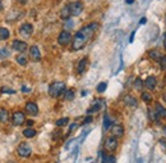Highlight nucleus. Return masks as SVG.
Wrapping results in <instances>:
<instances>
[{
	"label": "nucleus",
	"instance_id": "nucleus-8",
	"mask_svg": "<svg viewBox=\"0 0 166 163\" xmlns=\"http://www.w3.org/2000/svg\"><path fill=\"white\" fill-rule=\"evenodd\" d=\"M33 32V26L31 23H23L19 27V33L20 36H23L24 39H28Z\"/></svg>",
	"mask_w": 166,
	"mask_h": 163
},
{
	"label": "nucleus",
	"instance_id": "nucleus-23",
	"mask_svg": "<svg viewBox=\"0 0 166 163\" xmlns=\"http://www.w3.org/2000/svg\"><path fill=\"white\" fill-rule=\"evenodd\" d=\"M36 130L35 129H31V127H28V129H26L24 131H23V135H24V138H28V139H31V138H35L36 136Z\"/></svg>",
	"mask_w": 166,
	"mask_h": 163
},
{
	"label": "nucleus",
	"instance_id": "nucleus-3",
	"mask_svg": "<svg viewBox=\"0 0 166 163\" xmlns=\"http://www.w3.org/2000/svg\"><path fill=\"white\" fill-rule=\"evenodd\" d=\"M17 153L19 157L28 158V157H31V154H32V148L28 143H20L17 148Z\"/></svg>",
	"mask_w": 166,
	"mask_h": 163
},
{
	"label": "nucleus",
	"instance_id": "nucleus-39",
	"mask_svg": "<svg viewBox=\"0 0 166 163\" xmlns=\"http://www.w3.org/2000/svg\"><path fill=\"white\" fill-rule=\"evenodd\" d=\"M60 134H61L60 131H55V132H54V139H57V136L60 138Z\"/></svg>",
	"mask_w": 166,
	"mask_h": 163
},
{
	"label": "nucleus",
	"instance_id": "nucleus-21",
	"mask_svg": "<svg viewBox=\"0 0 166 163\" xmlns=\"http://www.w3.org/2000/svg\"><path fill=\"white\" fill-rule=\"evenodd\" d=\"M9 36H10V32L8 28L0 27V40H6V39H9Z\"/></svg>",
	"mask_w": 166,
	"mask_h": 163
},
{
	"label": "nucleus",
	"instance_id": "nucleus-17",
	"mask_svg": "<svg viewBox=\"0 0 166 163\" xmlns=\"http://www.w3.org/2000/svg\"><path fill=\"white\" fill-rule=\"evenodd\" d=\"M101 107H102V104H101L100 102H95L93 103V105L91 108H88V111H87V114L88 116H91L92 113H96V112H98L100 109H101Z\"/></svg>",
	"mask_w": 166,
	"mask_h": 163
},
{
	"label": "nucleus",
	"instance_id": "nucleus-11",
	"mask_svg": "<svg viewBox=\"0 0 166 163\" xmlns=\"http://www.w3.org/2000/svg\"><path fill=\"white\" fill-rule=\"evenodd\" d=\"M30 58L32 62H40L41 60V53H40V49L36 46V45H32L30 48Z\"/></svg>",
	"mask_w": 166,
	"mask_h": 163
},
{
	"label": "nucleus",
	"instance_id": "nucleus-40",
	"mask_svg": "<svg viewBox=\"0 0 166 163\" xmlns=\"http://www.w3.org/2000/svg\"><path fill=\"white\" fill-rule=\"evenodd\" d=\"M26 125H27V126H30V127H31V126L33 125V121H32V119H28V121H26Z\"/></svg>",
	"mask_w": 166,
	"mask_h": 163
},
{
	"label": "nucleus",
	"instance_id": "nucleus-45",
	"mask_svg": "<svg viewBox=\"0 0 166 163\" xmlns=\"http://www.w3.org/2000/svg\"><path fill=\"white\" fill-rule=\"evenodd\" d=\"M2 9H3V2L0 0V10H2Z\"/></svg>",
	"mask_w": 166,
	"mask_h": 163
},
{
	"label": "nucleus",
	"instance_id": "nucleus-9",
	"mask_svg": "<svg viewBox=\"0 0 166 163\" xmlns=\"http://www.w3.org/2000/svg\"><path fill=\"white\" fill-rule=\"evenodd\" d=\"M26 113L27 114H30V116H37L39 114V107H37V104H36L35 102H28L26 104Z\"/></svg>",
	"mask_w": 166,
	"mask_h": 163
},
{
	"label": "nucleus",
	"instance_id": "nucleus-30",
	"mask_svg": "<svg viewBox=\"0 0 166 163\" xmlns=\"http://www.w3.org/2000/svg\"><path fill=\"white\" fill-rule=\"evenodd\" d=\"M143 85H144V82L139 79V77H138V79H135V82H134V87L137 89V90H141L142 87H143Z\"/></svg>",
	"mask_w": 166,
	"mask_h": 163
},
{
	"label": "nucleus",
	"instance_id": "nucleus-34",
	"mask_svg": "<svg viewBox=\"0 0 166 163\" xmlns=\"http://www.w3.org/2000/svg\"><path fill=\"white\" fill-rule=\"evenodd\" d=\"M2 93L3 94H16V90H12V89H8V87H3Z\"/></svg>",
	"mask_w": 166,
	"mask_h": 163
},
{
	"label": "nucleus",
	"instance_id": "nucleus-46",
	"mask_svg": "<svg viewBox=\"0 0 166 163\" xmlns=\"http://www.w3.org/2000/svg\"><path fill=\"white\" fill-rule=\"evenodd\" d=\"M162 98H164V100H165V102H166V93H165V94H164V95H162Z\"/></svg>",
	"mask_w": 166,
	"mask_h": 163
},
{
	"label": "nucleus",
	"instance_id": "nucleus-44",
	"mask_svg": "<svg viewBox=\"0 0 166 163\" xmlns=\"http://www.w3.org/2000/svg\"><path fill=\"white\" fill-rule=\"evenodd\" d=\"M22 91H30V89L26 87V86H23V87H22Z\"/></svg>",
	"mask_w": 166,
	"mask_h": 163
},
{
	"label": "nucleus",
	"instance_id": "nucleus-24",
	"mask_svg": "<svg viewBox=\"0 0 166 163\" xmlns=\"http://www.w3.org/2000/svg\"><path fill=\"white\" fill-rule=\"evenodd\" d=\"M69 123V118L68 117H63V118H59V119H56V122L55 125L57 127H63V126H67Z\"/></svg>",
	"mask_w": 166,
	"mask_h": 163
},
{
	"label": "nucleus",
	"instance_id": "nucleus-26",
	"mask_svg": "<svg viewBox=\"0 0 166 163\" xmlns=\"http://www.w3.org/2000/svg\"><path fill=\"white\" fill-rule=\"evenodd\" d=\"M148 55H149L152 59H155V60H160V58L162 56L161 53L157 52V50H149V52H148Z\"/></svg>",
	"mask_w": 166,
	"mask_h": 163
},
{
	"label": "nucleus",
	"instance_id": "nucleus-47",
	"mask_svg": "<svg viewBox=\"0 0 166 163\" xmlns=\"http://www.w3.org/2000/svg\"><path fill=\"white\" fill-rule=\"evenodd\" d=\"M8 163H17V162H14V161H9Z\"/></svg>",
	"mask_w": 166,
	"mask_h": 163
},
{
	"label": "nucleus",
	"instance_id": "nucleus-10",
	"mask_svg": "<svg viewBox=\"0 0 166 163\" xmlns=\"http://www.w3.org/2000/svg\"><path fill=\"white\" fill-rule=\"evenodd\" d=\"M12 48H13L16 52L24 53V52L27 50V44H26V41H22V40H14V41L12 42Z\"/></svg>",
	"mask_w": 166,
	"mask_h": 163
},
{
	"label": "nucleus",
	"instance_id": "nucleus-16",
	"mask_svg": "<svg viewBox=\"0 0 166 163\" xmlns=\"http://www.w3.org/2000/svg\"><path fill=\"white\" fill-rule=\"evenodd\" d=\"M156 113L158 114V117H161V118H165V119H166V108L162 107L160 103L156 104Z\"/></svg>",
	"mask_w": 166,
	"mask_h": 163
},
{
	"label": "nucleus",
	"instance_id": "nucleus-13",
	"mask_svg": "<svg viewBox=\"0 0 166 163\" xmlns=\"http://www.w3.org/2000/svg\"><path fill=\"white\" fill-rule=\"evenodd\" d=\"M87 63H88V58H87V56H84V58H82L81 60H79L78 67H77V72H78L79 75L84 73L86 68H87Z\"/></svg>",
	"mask_w": 166,
	"mask_h": 163
},
{
	"label": "nucleus",
	"instance_id": "nucleus-27",
	"mask_svg": "<svg viewBox=\"0 0 166 163\" xmlns=\"http://www.w3.org/2000/svg\"><path fill=\"white\" fill-rule=\"evenodd\" d=\"M74 95H76V93H74V89H69V90H65V100H73L74 99Z\"/></svg>",
	"mask_w": 166,
	"mask_h": 163
},
{
	"label": "nucleus",
	"instance_id": "nucleus-5",
	"mask_svg": "<svg viewBox=\"0 0 166 163\" xmlns=\"http://www.w3.org/2000/svg\"><path fill=\"white\" fill-rule=\"evenodd\" d=\"M72 40H73V37H72L70 31H68V30L61 31L60 35H59V37H57V42H59V45H61V46L69 45L72 42Z\"/></svg>",
	"mask_w": 166,
	"mask_h": 163
},
{
	"label": "nucleus",
	"instance_id": "nucleus-31",
	"mask_svg": "<svg viewBox=\"0 0 166 163\" xmlns=\"http://www.w3.org/2000/svg\"><path fill=\"white\" fill-rule=\"evenodd\" d=\"M106 87H107V83L106 82H101V83H98V86H97V91H98V93H104V91L106 90Z\"/></svg>",
	"mask_w": 166,
	"mask_h": 163
},
{
	"label": "nucleus",
	"instance_id": "nucleus-18",
	"mask_svg": "<svg viewBox=\"0 0 166 163\" xmlns=\"http://www.w3.org/2000/svg\"><path fill=\"white\" fill-rule=\"evenodd\" d=\"M16 60H17V63L19 66H27V63H28V59H27V56L23 54V53H20L19 55H17V58H16Z\"/></svg>",
	"mask_w": 166,
	"mask_h": 163
},
{
	"label": "nucleus",
	"instance_id": "nucleus-15",
	"mask_svg": "<svg viewBox=\"0 0 166 163\" xmlns=\"http://www.w3.org/2000/svg\"><path fill=\"white\" fill-rule=\"evenodd\" d=\"M124 103L128 105V107H132V108H135L138 105V100L133 96V95H127L124 98Z\"/></svg>",
	"mask_w": 166,
	"mask_h": 163
},
{
	"label": "nucleus",
	"instance_id": "nucleus-43",
	"mask_svg": "<svg viewBox=\"0 0 166 163\" xmlns=\"http://www.w3.org/2000/svg\"><path fill=\"white\" fill-rule=\"evenodd\" d=\"M125 3H127V4H133L134 0H125Z\"/></svg>",
	"mask_w": 166,
	"mask_h": 163
},
{
	"label": "nucleus",
	"instance_id": "nucleus-19",
	"mask_svg": "<svg viewBox=\"0 0 166 163\" xmlns=\"http://www.w3.org/2000/svg\"><path fill=\"white\" fill-rule=\"evenodd\" d=\"M69 17H72V16H70V10H69L68 4H67L65 6H63L61 10H60V18H63V19H69Z\"/></svg>",
	"mask_w": 166,
	"mask_h": 163
},
{
	"label": "nucleus",
	"instance_id": "nucleus-20",
	"mask_svg": "<svg viewBox=\"0 0 166 163\" xmlns=\"http://www.w3.org/2000/svg\"><path fill=\"white\" fill-rule=\"evenodd\" d=\"M8 119H9L8 111H6V109H0V122L5 123V122H8Z\"/></svg>",
	"mask_w": 166,
	"mask_h": 163
},
{
	"label": "nucleus",
	"instance_id": "nucleus-2",
	"mask_svg": "<svg viewBox=\"0 0 166 163\" xmlns=\"http://www.w3.org/2000/svg\"><path fill=\"white\" fill-rule=\"evenodd\" d=\"M65 82L55 81L49 86V95L51 98H59L63 93H65Z\"/></svg>",
	"mask_w": 166,
	"mask_h": 163
},
{
	"label": "nucleus",
	"instance_id": "nucleus-36",
	"mask_svg": "<svg viewBox=\"0 0 166 163\" xmlns=\"http://www.w3.org/2000/svg\"><path fill=\"white\" fill-rule=\"evenodd\" d=\"M77 127H78V125H77V123H73V125H72V126L69 127V131H68V134H72V132H73V131L77 129Z\"/></svg>",
	"mask_w": 166,
	"mask_h": 163
},
{
	"label": "nucleus",
	"instance_id": "nucleus-32",
	"mask_svg": "<svg viewBox=\"0 0 166 163\" xmlns=\"http://www.w3.org/2000/svg\"><path fill=\"white\" fill-rule=\"evenodd\" d=\"M110 125H111V123H110V118H109V116L106 114V116H105V121H104V129H105V130H109V129H110Z\"/></svg>",
	"mask_w": 166,
	"mask_h": 163
},
{
	"label": "nucleus",
	"instance_id": "nucleus-14",
	"mask_svg": "<svg viewBox=\"0 0 166 163\" xmlns=\"http://www.w3.org/2000/svg\"><path fill=\"white\" fill-rule=\"evenodd\" d=\"M156 85H157V80H156V77H153V76L147 77V80L144 81V86H146L148 90H153L156 87Z\"/></svg>",
	"mask_w": 166,
	"mask_h": 163
},
{
	"label": "nucleus",
	"instance_id": "nucleus-29",
	"mask_svg": "<svg viewBox=\"0 0 166 163\" xmlns=\"http://www.w3.org/2000/svg\"><path fill=\"white\" fill-rule=\"evenodd\" d=\"M10 55V52H8L6 48H2L0 49V59H4V58H8Z\"/></svg>",
	"mask_w": 166,
	"mask_h": 163
},
{
	"label": "nucleus",
	"instance_id": "nucleus-41",
	"mask_svg": "<svg viewBox=\"0 0 166 163\" xmlns=\"http://www.w3.org/2000/svg\"><path fill=\"white\" fill-rule=\"evenodd\" d=\"M17 2H18L19 4H22V5H24V4H27V2H28V0H17Z\"/></svg>",
	"mask_w": 166,
	"mask_h": 163
},
{
	"label": "nucleus",
	"instance_id": "nucleus-7",
	"mask_svg": "<svg viewBox=\"0 0 166 163\" xmlns=\"http://www.w3.org/2000/svg\"><path fill=\"white\" fill-rule=\"evenodd\" d=\"M26 122V116H24V113L23 112H14L13 113V117H12V123L14 126H20V125H23Z\"/></svg>",
	"mask_w": 166,
	"mask_h": 163
},
{
	"label": "nucleus",
	"instance_id": "nucleus-4",
	"mask_svg": "<svg viewBox=\"0 0 166 163\" xmlns=\"http://www.w3.org/2000/svg\"><path fill=\"white\" fill-rule=\"evenodd\" d=\"M68 8L70 10V16H79L82 12H83V8H84V5L82 2H72L68 4Z\"/></svg>",
	"mask_w": 166,
	"mask_h": 163
},
{
	"label": "nucleus",
	"instance_id": "nucleus-25",
	"mask_svg": "<svg viewBox=\"0 0 166 163\" xmlns=\"http://www.w3.org/2000/svg\"><path fill=\"white\" fill-rule=\"evenodd\" d=\"M148 116H149V118L152 119L155 123H158V118H160V117H158V114L156 113V111H152V109L149 108V109H148Z\"/></svg>",
	"mask_w": 166,
	"mask_h": 163
},
{
	"label": "nucleus",
	"instance_id": "nucleus-22",
	"mask_svg": "<svg viewBox=\"0 0 166 163\" xmlns=\"http://www.w3.org/2000/svg\"><path fill=\"white\" fill-rule=\"evenodd\" d=\"M102 163H116V159H115L114 155L102 153Z\"/></svg>",
	"mask_w": 166,
	"mask_h": 163
},
{
	"label": "nucleus",
	"instance_id": "nucleus-1",
	"mask_svg": "<svg viewBox=\"0 0 166 163\" xmlns=\"http://www.w3.org/2000/svg\"><path fill=\"white\" fill-rule=\"evenodd\" d=\"M97 28H98V25L95 22L82 27L81 30L74 35L73 40H72V49H73V50H81V49H83L88 44V41L93 37V35L96 33Z\"/></svg>",
	"mask_w": 166,
	"mask_h": 163
},
{
	"label": "nucleus",
	"instance_id": "nucleus-12",
	"mask_svg": "<svg viewBox=\"0 0 166 163\" xmlns=\"http://www.w3.org/2000/svg\"><path fill=\"white\" fill-rule=\"evenodd\" d=\"M111 134L115 138H121L123 135H124V127H123L121 125L115 123V125L111 126Z\"/></svg>",
	"mask_w": 166,
	"mask_h": 163
},
{
	"label": "nucleus",
	"instance_id": "nucleus-28",
	"mask_svg": "<svg viewBox=\"0 0 166 163\" xmlns=\"http://www.w3.org/2000/svg\"><path fill=\"white\" fill-rule=\"evenodd\" d=\"M141 98H142V100L144 103H151L152 102V95H151V93H142Z\"/></svg>",
	"mask_w": 166,
	"mask_h": 163
},
{
	"label": "nucleus",
	"instance_id": "nucleus-42",
	"mask_svg": "<svg viewBox=\"0 0 166 163\" xmlns=\"http://www.w3.org/2000/svg\"><path fill=\"white\" fill-rule=\"evenodd\" d=\"M146 22H147V19H146V18H144V17H143V18H142V19L139 21V23H141V25H144V23H146Z\"/></svg>",
	"mask_w": 166,
	"mask_h": 163
},
{
	"label": "nucleus",
	"instance_id": "nucleus-37",
	"mask_svg": "<svg viewBox=\"0 0 166 163\" xmlns=\"http://www.w3.org/2000/svg\"><path fill=\"white\" fill-rule=\"evenodd\" d=\"M162 40H164V48H165V50H166V32L162 35Z\"/></svg>",
	"mask_w": 166,
	"mask_h": 163
},
{
	"label": "nucleus",
	"instance_id": "nucleus-6",
	"mask_svg": "<svg viewBox=\"0 0 166 163\" xmlns=\"http://www.w3.org/2000/svg\"><path fill=\"white\" fill-rule=\"evenodd\" d=\"M118 139L115 138V136H110V138H107L105 140V143H104V146H105V149L107 152H115L118 149Z\"/></svg>",
	"mask_w": 166,
	"mask_h": 163
},
{
	"label": "nucleus",
	"instance_id": "nucleus-33",
	"mask_svg": "<svg viewBox=\"0 0 166 163\" xmlns=\"http://www.w3.org/2000/svg\"><path fill=\"white\" fill-rule=\"evenodd\" d=\"M158 63H160L162 69H166V55H162L160 58V60H158Z\"/></svg>",
	"mask_w": 166,
	"mask_h": 163
},
{
	"label": "nucleus",
	"instance_id": "nucleus-35",
	"mask_svg": "<svg viewBox=\"0 0 166 163\" xmlns=\"http://www.w3.org/2000/svg\"><path fill=\"white\" fill-rule=\"evenodd\" d=\"M92 122V117L91 116H87L84 118V121H83V125H88V123H91Z\"/></svg>",
	"mask_w": 166,
	"mask_h": 163
},
{
	"label": "nucleus",
	"instance_id": "nucleus-38",
	"mask_svg": "<svg viewBox=\"0 0 166 163\" xmlns=\"http://www.w3.org/2000/svg\"><path fill=\"white\" fill-rule=\"evenodd\" d=\"M134 35H135V31H133V32H132L131 37H129V42H133V40H134Z\"/></svg>",
	"mask_w": 166,
	"mask_h": 163
}]
</instances>
